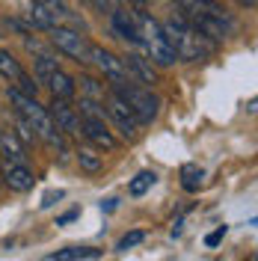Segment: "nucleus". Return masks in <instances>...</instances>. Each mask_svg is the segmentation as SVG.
<instances>
[{
    "label": "nucleus",
    "mask_w": 258,
    "mask_h": 261,
    "mask_svg": "<svg viewBox=\"0 0 258 261\" xmlns=\"http://www.w3.org/2000/svg\"><path fill=\"white\" fill-rule=\"evenodd\" d=\"M161 27H163V33H166V42L172 45L178 60L199 63V60H208L211 54H214V42H211L208 36H202L184 15L163 21Z\"/></svg>",
    "instance_id": "1"
},
{
    "label": "nucleus",
    "mask_w": 258,
    "mask_h": 261,
    "mask_svg": "<svg viewBox=\"0 0 258 261\" xmlns=\"http://www.w3.org/2000/svg\"><path fill=\"white\" fill-rule=\"evenodd\" d=\"M9 104L15 107V116H21V119L33 128V134H36L39 140H45V143L54 146V148H65V137L57 130L50 113L36 101V95H24V92H18L15 86H9Z\"/></svg>",
    "instance_id": "2"
},
{
    "label": "nucleus",
    "mask_w": 258,
    "mask_h": 261,
    "mask_svg": "<svg viewBox=\"0 0 258 261\" xmlns=\"http://www.w3.org/2000/svg\"><path fill=\"white\" fill-rule=\"evenodd\" d=\"M134 45L140 48V54L145 60H151L154 65H172L178 60L172 45L166 42V33H163L161 21L143 15V12H137V42Z\"/></svg>",
    "instance_id": "3"
},
{
    "label": "nucleus",
    "mask_w": 258,
    "mask_h": 261,
    "mask_svg": "<svg viewBox=\"0 0 258 261\" xmlns=\"http://www.w3.org/2000/svg\"><path fill=\"white\" fill-rule=\"evenodd\" d=\"M110 86H113V95H119L131 110H134L137 122H151V119H158L161 101L151 92V86H143V83H137V81H122V83H110Z\"/></svg>",
    "instance_id": "4"
},
{
    "label": "nucleus",
    "mask_w": 258,
    "mask_h": 261,
    "mask_svg": "<svg viewBox=\"0 0 258 261\" xmlns=\"http://www.w3.org/2000/svg\"><path fill=\"white\" fill-rule=\"evenodd\" d=\"M50 33V45L60 50V54H65L68 60H74V63L86 65L89 63V42H86V36H83L81 30H71V27H54Z\"/></svg>",
    "instance_id": "5"
},
{
    "label": "nucleus",
    "mask_w": 258,
    "mask_h": 261,
    "mask_svg": "<svg viewBox=\"0 0 258 261\" xmlns=\"http://www.w3.org/2000/svg\"><path fill=\"white\" fill-rule=\"evenodd\" d=\"M68 21H74L68 6L63 0H33L30 3V24L39 30H54V27H65Z\"/></svg>",
    "instance_id": "6"
},
{
    "label": "nucleus",
    "mask_w": 258,
    "mask_h": 261,
    "mask_svg": "<svg viewBox=\"0 0 258 261\" xmlns=\"http://www.w3.org/2000/svg\"><path fill=\"white\" fill-rule=\"evenodd\" d=\"M89 63L98 65V71L107 77L110 83H122V81H131L128 77V68H125V63L116 57V54H110V50L98 48V45H92L89 48Z\"/></svg>",
    "instance_id": "7"
},
{
    "label": "nucleus",
    "mask_w": 258,
    "mask_h": 261,
    "mask_svg": "<svg viewBox=\"0 0 258 261\" xmlns=\"http://www.w3.org/2000/svg\"><path fill=\"white\" fill-rule=\"evenodd\" d=\"M48 113H50L54 125H57V130H60L63 137H81V113H78L68 101L54 98V104H50Z\"/></svg>",
    "instance_id": "8"
},
{
    "label": "nucleus",
    "mask_w": 258,
    "mask_h": 261,
    "mask_svg": "<svg viewBox=\"0 0 258 261\" xmlns=\"http://www.w3.org/2000/svg\"><path fill=\"white\" fill-rule=\"evenodd\" d=\"M107 113H110L113 125L119 128V134H122L125 140H137V125H140V122H137L134 110H131L119 95H113L110 101H107Z\"/></svg>",
    "instance_id": "9"
},
{
    "label": "nucleus",
    "mask_w": 258,
    "mask_h": 261,
    "mask_svg": "<svg viewBox=\"0 0 258 261\" xmlns=\"http://www.w3.org/2000/svg\"><path fill=\"white\" fill-rule=\"evenodd\" d=\"M0 178L6 181V187L15 190V193H27L33 184H36V175H33V169L27 166V163L3 161V166H0Z\"/></svg>",
    "instance_id": "10"
},
{
    "label": "nucleus",
    "mask_w": 258,
    "mask_h": 261,
    "mask_svg": "<svg viewBox=\"0 0 258 261\" xmlns=\"http://www.w3.org/2000/svg\"><path fill=\"white\" fill-rule=\"evenodd\" d=\"M81 134L92 143L95 148H116V137L107 130L104 119H92V116H81Z\"/></svg>",
    "instance_id": "11"
},
{
    "label": "nucleus",
    "mask_w": 258,
    "mask_h": 261,
    "mask_svg": "<svg viewBox=\"0 0 258 261\" xmlns=\"http://www.w3.org/2000/svg\"><path fill=\"white\" fill-rule=\"evenodd\" d=\"M125 63V68H128V77L137 83H158V71H154V63L151 60H145L140 50H131L128 57L122 60Z\"/></svg>",
    "instance_id": "12"
},
{
    "label": "nucleus",
    "mask_w": 258,
    "mask_h": 261,
    "mask_svg": "<svg viewBox=\"0 0 258 261\" xmlns=\"http://www.w3.org/2000/svg\"><path fill=\"white\" fill-rule=\"evenodd\" d=\"M42 83H48L50 95L60 98V101H71V98H74V92H78V81H74L71 74H65L60 65H57V68H54V71H50Z\"/></svg>",
    "instance_id": "13"
},
{
    "label": "nucleus",
    "mask_w": 258,
    "mask_h": 261,
    "mask_svg": "<svg viewBox=\"0 0 258 261\" xmlns=\"http://www.w3.org/2000/svg\"><path fill=\"white\" fill-rule=\"evenodd\" d=\"M110 21H113L116 36H122L128 42H137V12H131V9H113Z\"/></svg>",
    "instance_id": "14"
},
{
    "label": "nucleus",
    "mask_w": 258,
    "mask_h": 261,
    "mask_svg": "<svg viewBox=\"0 0 258 261\" xmlns=\"http://www.w3.org/2000/svg\"><path fill=\"white\" fill-rule=\"evenodd\" d=\"M0 154H3V161L9 163H27V154H24V143L18 140L15 134L9 130H0Z\"/></svg>",
    "instance_id": "15"
},
{
    "label": "nucleus",
    "mask_w": 258,
    "mask_h": 261,
    "mask_svg": "<svg viewBox=\"0 0 258 261\" xmlns=\"http://www.w3.org/2000/svg\"><path fill=\"white\" fill-rule=\"evenodd\" d=\"M89 258H101V249H95V246H68V249H57L45 261H89Z\"/></svg>",
    "instance_id": "16"
},
{
    "label": "nucleus",
    "mask_w": 258,
    "mask_h": 261,
    "mask_svg": "<svg viewBox=\"0 0 258 261\" xmlns=\"http://www.w3.org/2000/svg\"><path fill=\"white\" fill-rule=\"evenodd\" d=\"M27 71L21 68V63H18L15 57L9 54V50H3L0 48V77H6L9 83H18L21 77H24Z\"/></svg>",
    "instance_id": "17"
},
{
    "label": "nucleus",
    "mask_w": 258,
    "mask_h": 261,
    "mask_svg": "<svg viewBox=\"0 0 258 261\" xmlns=\"http://www.w3.org/2000/svg\"><path fill=\"white\" fill-rule=\"evenodd\" d=\"M202 181H205V169L202 166H196V163H184L181 166V187L184 190H199L202 187Z\"/></svg>",
    "instance_id": "18"
},
{
    "label": "nucleus",
    "mask_w": 258,
    "mask_h": 261,
    "mask_svg": "<svg viewBox=\"0 0 258 261\" xmlns=\"http://www.w3.org/2000/svg\"><path fill=\"white\" fill-rule=\"evenodd\" d=\"M154 181H158V175L151 172V169H143L137 178H131V184H128V193L131 196H145L151 187H154Z\"/></svg>",
    "instance_id": "19"
},
{
    "label": "nucleus",
    "mask_w": 258,
    "mask_h": 261,
    "mask_svg": "<svg viewBox=\"0 0 258 261\" xmlns=\"http://www.w3.org/2000/svg\"><path fill=\"white\" fill-rule=\"evenodd\" d=\"M78 163H81L83 172H98L104 161H101V154L95 148H78Z\"/></svg>",
    "instance_id": "20"
},
{
    "label": "nucleus",
    "mask_w": 258,
    "mask_h": 261,
    "mask_svg": "<svg viewBox=\"0 0 258 261\" xmlns=\"http://www.w3.org/2000/svg\"><path fill=\"white\" fill-rule=\"evenodd\" d=\"M81 89H83V98L104 101V83H98L95 77H81Z\"/></svg>",
    "instance_id": "21"
},
{
    "label": "nucleus",
    "mask_w": 258,
    "mask_h": 261,
    "mask_svg": "<svg viewBox=\"0 0 258 261\" xmlns=\"http://www.w3.org/2000/svg\"><path fill=\"white\" fill-rule=\"evenodd\" d=\"M104 101H92V98H81V116H92V119H104Z\"/></svg>",
    "instance_id": "22"
},
{
    "label": "nucleus",
    "mask_w": 258,
    "mask_h": 261,
    "mask_svg": "<svg viewBox=\"0 0 258 261\" xmlns=\"http://www.w3.org/2000/svg\"><path fill=\"white\" fill-rule=\"evenodd\" d=\"M143 241H145V231H140V228H137V231H128V234L116 244V249H119V252H128V249H134L137 244H143Z\"/></svg>",
    "instance_id": "23"
},
{
    "label": "nucleus",
    "mask_w": 258,
    "mask_h": 261,
    "mask_svg": "<svg viewBox=\"0 0 258 261\" xmlns=\"http://www.w3.org/2000/svg\"><path fill=\"white\" fill-rule=\"evenodd\" d=\"M15 137L21 140V143H33V140H36L33 128L27 125V122H24V119H21V116H18V134H15Z\"/></svg>",
    "instance_id": "24"
},
{
    "label": "nucleus",
    "mask_w": 258,
    "mask_h": 261,
    "mask_svg": "<svg viewBox=\"0 0 258 261\" xmlns=\"http://www.w3.org/2000/svg\"><path fill=\"white\" fill-rule=\"evenodd\" d=\"M226 231H228L226 226H220L217 231H211L208 238H205V244H208V246H217V244H223V238H226Z\"/></svg>",
    "instance_id": "25"
},
{
    "label": "nucleus",
    "mask_w": 258,
    "mask_h": 261,
    "mask_svg": "<svg viewBox=\"0 0 258 261\" xmlns=\"http://www.w3.org/2000/svg\"><path fill=\"white\" fill-rule=\"evenodd\" d=\"M101 12H113V9H119V0H92Z\"/></svg>",
    "instance_id": "26"
},
{
    "label": "nucleus",
    "mask_w": 258,
    "mask_h": 261,
    "mask_svg": "<svg viewBox=\"0 0 258 261\" xmlns=\"http://www.w3.org/2000/svg\"><path fill=\"white\" fill-rule=\"evenodd\" d=\"M57 199H63V190H57V193L50 190V193H45V199H42V208H50V205H54Z\"/></svg>",
    "instance_id": "27"
},
{
    "label": "nucleus",
    "mask_w": 258,
    "mask_h": 261,
    "mask_svg": "<svg viewBox=\"0 0 258 261\" xmlns=\"http://www.w3.org/2000/svg\"><path fill=\"white\" fill-rule=\"evenodd\" d=\"M74 217H78V211H68V214H63V217L57 220V226H65V223H71Z\"/></svg>",
    "instance_id": "28"
},
{
    "label": "nucleus",
    "mask_w": 258,
    "mask_h": 261,
    "mask_svg": "<svg viewBox=\"0 0 258 261\" xmlns=\"http://www.w3.org/2000/svg\"><path fill=\"white\" fill-rule=\"evenodd\" d=\"M241 6H255V0H238Z\"/></svg>",
    "instance_id": "29"
},
{
    "label": "nucleus",
    "mask_w": 258,
    "mask_h": 261,
    "mask_svg": "<svg viewBox=\"0 0 258 261\" xmlns=\"http://www.w3.org/2000/svg\"><path fill=\"white\" fill-rule=\"evenodd\" d=\"M131 3H137V6H143V3H145V0H131Z\"/></svg>",
    "instance_id": "30"
}]
</instances>
